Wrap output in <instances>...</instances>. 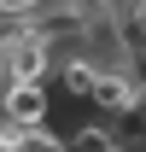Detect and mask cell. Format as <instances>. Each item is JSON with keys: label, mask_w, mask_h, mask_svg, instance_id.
I'll list each match as a JSON object with an SVG mask.
<instances>
[{"label": "cell", "mask_w": 146, "mask_h": 152, "mask_svg": "<svg viewBox=\"0 0 146 152\" xmlns=\"http://www.w3.org/2000/svg\"><path fill=\"white\" fill-rule=\"evenodd\" d=\"M146 99V88L134 82V76L123 70H99V88H93V105H105V111H134Z\"/></svg>", "instance_id": "3957f363"}, {"label": "cell", "mask_w": 146, "mask_h": 152, "mask_svg": "<svg viewBox=\"0 0 146 152\" xmlns=\"http://www.w3.org/2000/svg\"><path fill=\"white\" fill-rule=\"evenodd\" d=\"M41 0H0V12H6V18H12V12H35Z\"/></svg>", "instance_id": "5b68a950"}, {"label": "cell", "mask_w": 146, "mask_h": 152, "mask_svg": "<svg viewBox=\"0 0 146 152\" xmlns=\"http://www.w3.org/2000/svg\"><path fill=\"white\" fill-rule=\"evenodd\" d=\"M53 64V41L41 35V29H18V35L0 47V76L6 82H41Z\"/></svg>", "instance_id": "6da1fadb"}, {"label": "cell", "mask_w": 146, "mask_h": 152, "mask_svg": "<svg viewBox=\"0 0 146 152\" xmlns=\"http://www.w3.org/2000/svg\"><path fill=\"white\" fill-rule=\"evenodd\" d=\"M58 82H64V94L93 99V88H99V64H88V58H70V64L58 70Z\"/></svg>", "instance_id": "277c9868"}, {"label": "cell", "mask_w": 146, "mask_h": 152, "mask_svg": "<svg viewBox=\"0 0 146 152\" xmlns=\"http://www.w3.org/2000/svg\"><path fill=\"white\" fill-rule=\"evenodd\" d=\"M0 111L18 117V123H29V129H41V123H47V111H53V99H47V88H41V82H6Z\"/></svg>", "instance_id": "7a4b0ae2"}, {"label": "cell", "mask_w": 146, "mask_h": 152, "mask_svg": "<svg viewBox=\"0 0 146 152\" xmlns=\"http://www.w3.org/2000/svg\"><path fill=\"white\" fill-rule=\"evenodd\" d=\"M134 6H140V0H134Z\"/></svg>", "instance_id": "8992f818"}]
</instances>
